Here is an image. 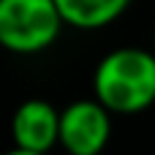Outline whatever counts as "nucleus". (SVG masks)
Instances as JSON below:
<instances>
[{
	"label": "nucleus",
	"instance_id": "1",
	"mask_svg": "<svg viewBox=\"0 0 155 155\" xmlns=\"http://www.w3.org/2000/svg\"><path fill=\"white\" fill-rule=\"evenodd\" d=\"M93 95L112 114H139L155 106V54L142 46H117L93 74Z\"/></svg>",
	"mask_w": 155,
	"mask_h": 155
},
{
	"label": "nucleus",
	"instance_id": "2",
	"mask_svg": "<svg viewBox=\"0 0 155 155\" xmlns=\"http://www.w3.org/2000/svg\"><path fill=\"white\" fill-rule=\"evenodd\" d=\"M63 27L57 0H0V44L14 54L49 49Z\"/></svg>",
	"mask_w": 155,
	"mask_h": 155
},
{
	"label": "nucleus",
	"instance_id": "3",
	"mask_svg": "<svg viewBox=\"0 0 155 155\" xmlns=\"http://www.w3.org/2000/svg\"><path fill=\"white\" fill-rule=\"evenodd\" d=\"M112 139V112L93 95L60 109V147L65 155H101Z\"/></svg>",
	"mask_w": 155,
	"mask_h": 155
},
{
	"label": "nucleus",
	"instance_id": "4",
	"mask_svg": "<svg viewBox=\"0 0 155 155\" xmlns=\"http://www.w3.org/2000/svg\"><path fill=\"white\" fill-rule=\"evenodd\" d=\"M11 139L14 147L49 153L54 144H60V109L44 98L22 101L11 117Z\"/></svg>",
	"mask_w": 155,
	"mask_h": 155
},
{
	"label": "nucleus",
	"instance_id": "5",
	"mask_svg": "<svg viewBox=\"0 0 155 155\" xmlns=\"http://www.w3.org/2000/svg\"><path fill=\"white\" fill-rule=\"evenodd\" d=\"M134 0H57V8L68 27L98 30L120 19Z\"/></svg>",
	"mask_w": 155,
	"mask_h": 155
},
{
	"label": "nucleus",
	"instance_id": "6",
	"mask_svg": "<svg viewBox=\"0 0 155 155\" xmlns=\"http://www.w3.org/2000/svg\"><path fill=\"white\" fill-rule=\"evenodd\" d=\"M5 155H46V153H35V150H25V147H11Z\"/></svg>",
	"mask_w": 155,
	"mask_h": 155
}]
</instances>
